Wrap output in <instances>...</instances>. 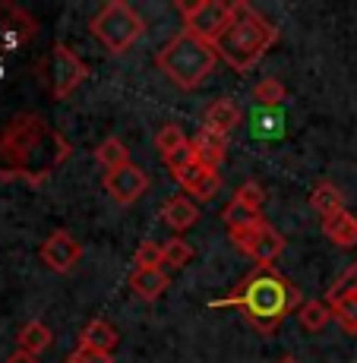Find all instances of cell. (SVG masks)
<instances>
[{"label": "cell", "mask_w": 357, "mask_h": 363, "mask_svg": "<svg viewBox=\"0 0 357 363\" xmlns=\"http://www.w3.org/2000/svg\"><path fill=\"white\" fill-rule=\"evenodd\" d=\"M187 143H190V139L184 136V130H180L177 123H165V127L158 130V136H155V149L162 152V158H171L174 152H180Z\"/></svg>", "instance_id": "484cf974"}, {"label": "cell", "mask_w": 357, "mask_h": 363, "mask_svg": "<svg viewBox=\"0 0 357 363\" xmlns=\"http://www.w3.org/2000/svg\"><path fill=\"white\" fill-rule=\"evenodd\" d=\"M323 234L335 243V247H354L357 243V215H351L345 208V212L326 218L323 221Z\"/></svg>", "instance_id": "e0dca14e"}, {"label": "cell", "mask_w": 357, "mask_h": 363, "mask_svg": "<svg viewBox=\"0 0 357 363\" xmlns=\"http://www.w3.org/2000/svg\"><path fill=\"white\" fill-rule=\"evenodd\" d=\"M228 237L234 240V247L241 250L247 259L256 262V269H272V262L285 253V237L278 234L269 221H263V225H256V228H247V231H234Z\"/></svg>", "instance_id": "52a82bcc"}, {"label": "cell", "mask_w": 357, "mask_h": 363, "mask_svg": "<svg viewBox=\"0 0 357 363\" xmlns=\"http://www.w3.org/2000/svg\"><path fill=\"white\" fill-rule=\"evenodd\" d=\"M95 162L104 167V174H111V171H121V167L133 164V162H130V152H127V145H123L117 136H108L101 145H98V149H95Z\"/></svg>", "instance_id": "7402d4cb"}, {"label": "cell", "mask_w": 357, "mask_h": 363, "mask_svg": "<svg viewBox=\"0 0 357 363\" xmlns=\"http://www.w3.org/2000/svg\"><path fill=\"white\" fill-rule=\"evenodd\" d=\"M219 60L221 57H219V51H215V45H209V41H202L199 35L184 29L158 51L155 64L167 76L171 86L184 89V92H193V89H199L202 82L212 76V69L219 67Z\"/></svg>", "instance_id": "277c9868"}, {"label": "cell", "mask_w": 357, "mask_h": 363, "mask_svg": "<svg viewBox=\"0 0 357 363\" xmlns=\"http://www.w3.org/2000/svg\"><path fill=\"white\" fill-rule=\"evenodd\" d=\"M253 99H256V108H282V101L288 99V89H285V82L278 79H260L253 86Z\"/></svg>", "instance_id": "cb8c5ba5"}, {"label": "cell", "mask_w": 357, "mask_h": 363, "mask_svg": "<svg viewBox=\"0 0 357 363\" xmlns=\"http://www.w3.org/2000/svg\"><path fill=\"white\" fill-rule=\"evenodd\" d=\"M86 79L89 67L82 64V57H76V51H70L64 41H57L51 54V95L57 101H67Z\"/></svg>", "instance_id": "ba28073f"}, {"label": "cell", "mask_w": 357, "mask_h": 363, "mask_svg": "<svg viewBox=\"0 0 357 363\" xmlns=\"http://www.w3.org/2000/svg\"><path fill=\"white\" fill-rule=\"evenodd\" d=\"M250 136L263 143H278L285 139V111L282 108H256L250 111Z\"/></svg>", "instance_id": "4fadbf2b"}, {"label": "cell", "mask_w": 357, "mask_h": 363, "mask_svg": "<svg viewBox=\"0 0 357 363\" xmlns=\"http://www.w3.org/2000/svg\"><path fill=\"white\" fill-rule=\"evenodd\" d=\"M190 145H193L196 158H199L202 164H209V167H219L228 158V136H225V133H219V130L202 127L190 139Z\"/></svg>", "instance_id": "7c38bea8"}, {"label": "cell", "mask_w": 357, "mask_h": 363, "mask_svg": "<svg viewBox=\"0 0 357 363\" xmlns=\"http://www.w3.org/2000/svg\"><path fill=\"white\" fill-rule=\"evenodd\" d=\"M171 177L177 180L180 186H184L187 196H190L193 202H209V199L219 196V190H221V174H219V167L202 164L199 158H196L193 164L180 167V171L171 174Z\"/></svg>", "instance_id": "30bf717a"}, {"label": "cell", "mask_w": 357, "mask_h": 363, "mask_svg": "<svg viewBox=\"0 0 357 363\" xmlns=\"http://www.w3.org/2000/svg\"><path fill=\"white\" fill-rule=\"evenodd\" d=\"M67 363H73V360H67Z\"/></svg>", "instance_id": "d6a6232c"}, {"label": "cell", "mask_w": 357, "mask_h": 363, "mask_svg": "<svg viewBox=\"0 0 357 363\" xmlns=\"http://www.w3.org/2000/svg\"><path fill=\"white\" fill-rule=\"evenodd\" d=\"M70 360H73V363H114L111 354L95 351V347H82V345H76V351L70 354Z\"/></svg>", "instance_id": "f1b7e54d"}, {"label": "cell", "mask_w": 357, "mask_h": 363, "mask_svg": "<svg viewBox=\"0 0 357 363\" xmlns=\"http://www.w3.org/2000/svg\"><path fill=\"white\" fill-rule=\"evenodd\" d=\"M221 221H225V228H228V234H234V231H247V228H256V225H263V212H256V208H250L247 202H241V199H231L228 206H225V212H221Z\"/></svg>", "instance_id": "d6986e66"}, {"label": "cell", "mask_w": 357, "mask_h": 363, "mask_svg": "<svg viewBox=\"0 0 357 363\" xmlns=\"http://www.w3.org/2000/svg\"><path fill=\"white\" fill-rule=\"evenodd\" d=\"M82 259V247L76 237H70L67 231H54L41 243V262L51 272H73Z\"/></svg>", "instance_id": "8fae6325"}, {"label": "cell", "mask_w": 357, "mask_h": 363, "mask_svg": "<svg viewBox=\"0 0 357 363\" xmlns=\"http://www.w3.org/2000/svg\"><path fill=\"white\" fill-rule=\"evenodd\" d=\"M307 300L288 278L275 269H253L228 297L212 300L219 310H241L243 319L260 335L278 332V325L288 319V313L300 310Z\"/></svg>", "instance_id": "7a4b0ae2"}, {"label": "cell", "mask_w": 357, "mask_h": 363, "mask_svg": "<svg viewBox=\"0 0 357 363\" xmlns=\"http://www.w3.org/2000/svg\"><path fill=\"white\" fill-rule=\"evenodd\" d=\"M133 269H165V247L158 240H143L133 253Z\"/></svg>", "instance_id": "d4e9b609"}, {"label": "cell", "mask_w": 357, "mask_h": 363, "mask_svg": "<svg viewBox=\"0 0 357 363\" xmlns=\"http://www.w3.org/2000/svg\"><path fill=\"white\" fill-rule=\"evenodd\" d=\"M297 319H300V329L307 332H323L332 319V306L326 300H307L304 306L297 310Z\"/></svg>", "instance_id": "603a6c76"}, {"label": "cell", "mask_w": 357, "mask_h": 363, "mask_svg": "<svg viewBox=\"0 0 357 363\" xmlns=\"http://www.w3.org/2000/svg\"><path fill=\"white\" fill-rule=\"evenodd\" d=\"M79 345L82 347H95V351H104L111 354L117 347V332L111 323H104V319H92V323L82 329L79 335Z\"/></svg>", "instance_id": "44dd1931"}, {"label": "cell", "mask_w": 357, "mask_h": 363, "mask_svg": "<svg viewBox=\"0 0 357 363\" xmlns=\"http://www.w3.org/2000/svg\"><path fill=\"white\" fill-rule=\"evenodd\" d=\"M278 363H297V360H294V357H282V360H278Z\"/></svg>", "instance_id": "1f68e13d"}, {"label": "cell", "mask_w": 357, "mask_h": 363, "mask_svg": "<svg viewBox=\"0 0 357 363\" xmlns=\"http://www.w3.org/2000/svg\"><path fill=\"white\" fill-rule=\"evenodd\" d=\"M193 162H196V152H193L190 143H187L180 152H174L171 158H165V164H167V171H171V174H177L180 167H187V164H193Z\"/></svg>", "instance_id": "f546056e"}, {"label": "cell", "mask_w": 357, "mask_h": 363, "mask_svg": "<svg viewBox=\"0 0 357 363\" xmlns=\"http://www.w3.org/2000/svg\"><path fill=\"white\" fill-rule=\"evenodd\" d=\"M70 143L35 111L16 114L0 133V180H26L41 186L70 158Z\"/></svg>", "instance_id": "6da1fadb"}, {"label": "cell", "mask_w": 357, "mask_h": 363, "mask_svg": "<svg viewBox=\"0 0 357 363\" xmlns=\"http://www.w3.org/2000/svg\"><path fill=\"white\" fill-rule=\"evenodd\" d=\"M4 363H38L32 357V354H23V351H16V354H10V357H6Z\"/></svg>", "instance_id": "4dcf8cb0"}, {"label": "cell", "mask_w": 357, "mask_h": 363, "mask_svg": "<svg viewBox=\"0 0 357 363\" xmlns=\"http://www.w3.org/2000/svg\"><path fill=\"white\" fill-rule=\"evenodd\" d=\"M143 29H145L143 16L133 10L127 0H111V4H104L92 16V23H89V32H92L95 38L101 41L104 51L114 54V57L127 54L130 48L143 38Z\"/></svg>", "instance_id": "5b68a950"}, {"label": "cell", "mask_w": 357, "mask_h": 363, "mask_svg": "<svg viewBox=\"0 0 357 363\" xmlns=\"http://www.w3.org/2000/svg\"><path fill=\"white\" fill-rule=\"evenodd\" d=\"M241 202H247L250 208H256V212H263V202H265V193H263V186L260 184H253V180H247V184H241L237 186V193H234Z\"/></svg>", "instance_id": "83f0119b"}, {"label": "cell", "mask_w": 357, "mask_h": 363, "mask_svg": "<svg viewBox=\"0 0 357 363\" xmlns=\"http://www.w3.org/2000/svg\"><path fill=\"white\" fill-rule=\"evenodd\" d=\"M275 41H278L275 26H272L260 10H253L250 4L237 0L231 26H228V32L215 41V51H219V57L225 60L234 73H250Z\"/></svg>", "instance_id": "3957f363"}, {"label": "cell", "mask_w": 357, "mask_h": 363, "mask_svg": "<svg viewBox=\"0 0 357 363\" xmlns=\"http://www.w3.org/2000/svg\"><path fill=\"white\" fill-rule=\"evenodd\" d=\"M162 247H165V265H171V269H184V265L193 262V247L184 237H171Z\"/></svg>", "instance_id": "4316f807"}, {"label": "cell", "mask_w": 357, "mask_h": 363, "mask_svg": "<svg viewBox=\"0 0 357 363\" xmlns=\"http://www.w3.org/2000/svg\"><path fill=\"white\" fill-rule=\"evenodd\" d=\"M167 284H171V278H167L165 269H133V275H130V291L139 300H145V303L162 297L167 291Z\"/></svg>", "instance_id": "9a60e30c"}, {"label": "cell", "mask_w": 357, "mask_h": 363, "mask_svg": "<svg viewBox=\"0 0 357 363\" xmlns=\"http://www.w3.org/2000/svg\"><path fill=\"white\" fill-rule=\"evenodd\" d=\"M180 16H184L187 32L199 35L202 41L215 45L221 35L228 32L231 16H234V4L228 0H196V4H177Z\"/></svg>", "instance_id": "8992f818"}, {"label": "cell", "mask_w": 357, "mask_h": 363, "mask_svg": "<svg viewBox=\"0 0 357 363\" xmlns=\"http://www.w3.org/2000/svg\"><path fill=\"white\" fill-rule=\"evenodd\" d=\"M243 123V111L241 104H237L234 99H215L212 104L206 108V127L209 130H219V133H228L237 130Z\"/></svg>", "instance_id": "2e32d148"}, {"label": "cell", "mask_w": 357, "mask_h": 363, "mask_svg": "<svg viewBox=\"0 0 357 363\" xmlns=\"http://www.w3.org/2000/svg\"><path fill=\"white\" fill-rule=\"evenodd\" d=\"M51 341H54V332L48 329L41 319H32V323H26L23 329H19L16 335V345H19V351L23 354H41V351H48L51 347Z\"/></svg>", "instance_id": "ac0fdd59"}, {"label": "cell", "mask_w": 357, "mask_h": 363, "mask_svg": "<svg viewBox=\"0 0 357 363\" xmlns=\"http://www.w3.org/2000/svg\"><path fill=\"white\" fill-rule=\"evenodd\" d=\"M152 177L139 164H127L121 171L104 174V193L117 202V206H133L145 190H149Z\"/></svg>", "instance_id": "9c48e42d"}, {"label": "cell", "mask_w": 357, "mask_h": 363, "mask_svg": "<svg viewBox=\"0 0 357 363\" xmlns=\"http://www.w3.org/2000/svg\"><path fill=\"white\" fill-rule=\"evenodd\" d=\"M196 218H199V208H196L190 196H171L162 206V221L174 231V237H180L187 228H193Z\"/></svg>", "instance_id": "5bb4252c"}, {"label": "cell", "mask_w": 357, "mask_h": 363, "mask_svg": "<svg viewBox=\"0 0 357 363\" xmlns=\"http://www.w3.org/2000/svg\"><path fill=\"white\" fill-rule=\"evenodd\" d=\"M310 206H313V212L319 215V218H332V215H339V212H345V196H341V190L335 184H317V190L310 193Z\"/></svg>", "instance_id": "ffe728a7"}]
</instances>
